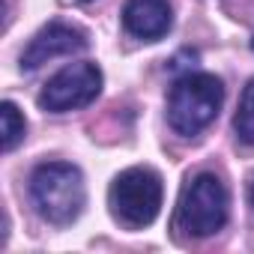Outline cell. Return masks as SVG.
Listing matches in <instances>:
<instances>
[{
  "mask_svg": "<svg viewBox=\"0 0 254 254\" xmlns=\"http://www.w3.org/2000/svg\"><path fill=\"white\" fill-rule=\"evenodd\" d=\"M224 84L209 72H186L168 93V123L177 135H197L218 117Z\"/></svg>",
  "mask_w": 254,
  "mask_h": 254,
  "instance_id": "1",
  "label": "cell"
},
{
  "mask_svg": "<svg viewBox=\"0 0 254 254\" xmlns=\"http://www.w3.org/2000/svg\"><path fill=\"white\" fill-rule=\"evenodd\" d=\"M30 197L45 221L72 224L87 203L84 177L69 162H45L30 177Z\"/></svg>",
  "mask_w": 254,
  "mask_h": 254,
  "instance_id": "2",
  "label": "cell"
},
{
  "mask_svg": "<svg viewBox=\"0 0 254 254\" xmlns=\"http://www.w3.org/2000/svg\"><path fill=\"white\" fill-rule=\"evenodd\" d=\"M162 177L150 168H129L123 171L108 191V203L114 218H120L129 227H147L156 221L159 209H162Z\"/></svg>",
  "mask_w": 254,
  "mask_h": 254,
  "instance_id": "3",
  "label": "cell"
},
{
  "mask_svg": "<svg viewBox=\"0 0 254 254\" xmlns=\"http://www.w3.org/2000/svg\"><path fill=\"white\" fill-rule=\"evenodd\" d=\"M227 189L215 174H197L186 183L177 206V224L191 236H212L227 221Z\"/></svg>",
  "mask_w": 254,
  "mask_h": 254,
  "instance_id": "4",
  "label": "cell"
},
{
  "mask_svg": "<svg viewBox=\"0 0 254 254\" xmlns=\"http://www.w3.org/2000/svg\"><path fill=\"white\" fill-rule=\"evenodd\" d=\"M99 93H102V69L96 63H69L42 87L39 108L48 114H66L87 108Z\"/></svg>",
  "mask_w": 254,
  "mask_h": 254,
  "instance_id": "5",
  "label": "cell"
},
{
  "mask_svg": "<svg viewBox=\"0 0 254 254\" xmlns=\"http://www.w3.org/2000/svg\"><path fill=\"white\" fill-rule=\"evenodd\" d=\"M87 48V33L66 24V21H51L48 27H42L30 45L24 48L21 54V69L24 72H33L39 69L42 63L54 60V57H66V54H78Z\"/></svg>",
  "mask_w": 254,
  "mask_h": 254,
  "instance_id": "6",
  "label": "cell"
},
{
  "mask_svg": "<svg viewBox=\"0 0 254 254\" xmlns=\"http://www.w3.org/2000/svg\"><path fill=\"white\" fill-rule=\"evenodd\" d=\"M174 24V12L168 0H126L123 6V27L129 36L156 42Z\"/></svg>",
  "mask_w": 254,
  "mask_h": 254,
  "instance_id": "7",
  "label": "cell"
},
{
  "mask_svg": "<svg viewBox=\"0 0 254 254\" xmlns=\"http://www.w3.org/2000/svg\"><path fill=\"white\" fill-rule=\"evenodd\" d=\"M233 132L242 144L254 147V78L242 90V99H239V108L233 117Z\"/></svg>",
  "mask_w": 254,
  "mask_h": 254,
  "instance_id": "8",
  "label": "cell"
},
{
  "mask_svg": "<svg viewBox=\"0 0 254 254\" xmlns=\"http://www.w3.org/2000/svg\"><path fill=\"white\" fill-rule=\"evenodd\" d=\"M0 123H3V150H15L21 141H24V132H27V120L24 114L18 111L15 102H3L0 105Z\"/></svg>",
  "mask_w": 254,
  "mask_h": 254,
  "instance_id": "9",
  "label": "cell"
},
{
  "mask_svg": "<svg viewBox=\"0 0 254 254\" xmlns=\"http://www.w3.org/2000/svg\"><path fill=\"white\" fill-rule=\"evenodd\" d=\"M248 200H251V206H254V177H251V183H248Z\"/></svg>",
  "mask_w": 254,
  "mask_h": 254,
  "instance_id": "10",
  "label": "cell"
},
{
  "mask_svg": "<svg viewBox=\"0 0 254 254\" xmlns=\"http://www.w3.org/2000/svg\"><path fill=\"white\" fill-rule=\"evenodd\" d=\"M78 3H90V0H78Z\"/></svg>",
  "mask_w": 254,
  "mask_h": 254,
  "instance_id": "11",
  "label": "cell"
}]
</instances>
